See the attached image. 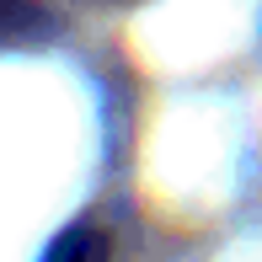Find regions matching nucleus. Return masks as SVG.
<instances>
[{
    "mask_svg": "<svg viewBox=\"0 0 262 262\" xmlns=\"http://www.w3.org/2000/svg\"><path fill=\"white\" fill-rule=\"evenodd\" d=\"M43 27H49V16L32 0H0V43H27Z\"/></svg>",
    "mask_w": 262,
    "mask_h": 262,
    "instance_id": "2",
    "label": "nucleus"
},
{
    "mask_svg": "<svg viewBox=\"0 0 262 262\" xmlns=\"http://www.w3.org/2000/svg\"><path fill=\"white\" fill-rule=\"evenodd\" d=\"M43 262H107V235L97 225H70L49 252H43Z\"/></svg>",
    "mask_w": 262,
    "mask_h": 262,
    "instance_id": "1",
    "label": "nucleus"
}]
</instances>
